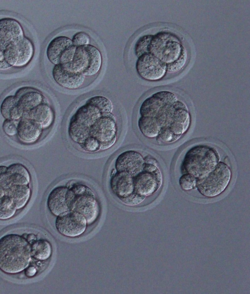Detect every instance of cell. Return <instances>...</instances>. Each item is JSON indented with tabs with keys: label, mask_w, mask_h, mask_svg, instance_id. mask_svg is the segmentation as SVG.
<instances>
[{
	"label": "cell",
	"mask_w": 250,
	"mask_h": 294,
	"mask_svg": "<svg viewBox=\"0 0 250 294\" xmlns=\"http://www.w3.org/2000/svg\"><path fill=\"white\" fill-rule=\"evenodd\" d=\"M138 127L143 136L160 145L174 143L188 130L191 116L187 105L173 92H157L141 105Z\"/></svg>",
	"instance_id": "6da1fadb"
},
{
	"label": "cell",
	"mask_w": 250,
	"mask_h": 294,
	"mask_svg": "<svg viewBox=\"0 0 250 294\" xmlns=\"http://www.w3.org/2000/svg\"><path fill=\"white\" fill-rule=\"evenodd\" d=\"M55 81L60 86L68 89H76L83 84L85 76L74 70L70 63L55 65L52 70Z\"/></svg>",
	"instance_id": "5bb4252c"
},
{
	"label": "cell",
	"mask_w": 250,
	"mask_h": 294,
	"mask_svg": "<svg viewBox=\"0 0 250 294\" xmlns=\"http://www.w3.org/2000/svg\"><path fill=\"white\" fill-rule=\"evenodd\" d=\"M220 156L214 147L204 145L193 147L186 153L181 165L183 174H189L196 182L206 177L220 162Z\"/></svg>",
	"instance_id": "3957f363"
},
{
	"label": "cell",
	"mask_w": 250,
	"mask_h": 294,
	"mask_svg": "<svg viewBox=\"0 0 250 294\" xmlns=\"http://www.w3.org/2000/svg\"><path fill=\"white\" fill-rule=\"evenodd\" d=\"M145 159L138 151L129 150L121 153L115 162V169L124 172L133 177L144 170Z\"/></svg>",
	"instance_id": "9a60e30c"
},
{
	"label": "cell",
	"mask_w": 250,
	"mask_h": 294,
	"mask_svg": "<svg viewBox=\"0 0 250 294\" xmlns=\"http://www.w3.org/2000/svg\"><path fill=\"white\" fill-rule=\"evenodd\" d=\"M70 189V210L83 215L87 225L94 223L99 215L100 210L95 193L89 187L81 184H75Z\"/></svg>",
	"instance_id": "277c9868"
},
{
	"label": "cell",
	"mask_w": 250,
	"mask_h": 294,
	"mask_svg": "<svg viewBox=\"0 0 250 294\" xmlns=\"http://www.w3.org/2000/svg\"><path fill=\"white\" fill-rule=\"evenodd\" d=\"M18 122L12 120L5 119L2 125L4 133L10 137L16 136Z\"/></svg>",
	"instance_id": "d6a6232c"
},
{
	"label": "cell",
	"mask_w": 250,
	"mask_h": 294,
	"mask_svg": "<svg viewBox=\"0 0 250 294\" xmlns=\"http://www.w3.org/2000/svg\"><path fill=\"white\" fill-rule=\"evenodd\" d=\"M17 44H10L3 50L5 60L11 67H15L18 60L19 52Z\"/></svg>",
	"instance_id": "83f0119b"
},
{
	"label": "cell",
	"mask_w": 250,
	"mask_h": 294,
	"mask_svg": "<svg viewBox=\"0 0 250 294\" xmlns=\"http://www.w3.org/2000/svg\"><path fill=\"white\" fill-rule=\"evenodd\" d=\"M22 118H29L39 123L43 129L49 128L54 121V113L50 105L43 103L23 115Z\"/></svg>",
	"instance_id": "ffe728a7"
},
{
	"label": "cell",
	"mask_w": 250,
	"mask_h": 294,
	"mask_svg": "<svg viewBox=\"0 0 250 294\" xmlns=\"http://www.w3.org/2000/svg\"><path fill=\"white\" fill-rule=\"evenodd\" d=\"M15 96L17 97L19 105L23 112V116L40 104L45 103V97L43 94L33 89H28L20 94L16 93Z\"/></svg>",
	"instance_id": "44dd1931"
},
{
	"label": "cell",
	"mask_w": 250,
	"mask_h": 294,
	"mask_svg": "<svg viewBox=\"0 0 250 294\" xmlns=\"http://www.w3.org/2000/svg\"><path fill=\"white\" fill-rule=\"evenodd\" d=\"M162 182L160 169L150 171L144 168L142 171L134 177V192L145 197L151 195L160 188Z\"/></svg>",
	"instance_id": "4fadbf2b"
},
{
	"label": "cell",
	"mask_w": 250,
	"mask_h": 294,
	"mask_svg": "<svg viewBox=\"0 0 250 294\" xmlns=\"http://www.w3.org/2000/svg\"><path fill=\"white\" fill-rule=\"evenodd\" d=\"M76 47L72 40L65 36H58L53 39L48 44L46 55L49 61L55 65L71 63Z\"/></svg>",
	"instance_id": "8fae6325"
},
{
	"label": "cell",
	"mask_w": 250,
	"mask_h": 294,
	"mask_svg": "<svg viewBox=\"0 0 250 294\" xmlns=\"http://www.w3.org/2000/svg\"><path fill=\"white\" fill-rule=\"evenodd\" d=\"M24 38L23 30L19 21L10 18L0 19V49L3 50L10 44H17Z\"/></svg>",
	"instance_id": "2e32d148"
},
{
	"label": "cell",
	"mask_w": 250,
	"mask_h": 294,
	"mask_svg": "<svg viewBox=\"0 0 250 294\" xmlns=\"http://www.w3.org/2000/svg\"><path fill=\"white\" fill-rule=\"evenodd\" d=\"M85 151L93 153L101 150V144L96 138L89 136L79 145Z\"/></svg>",
	"instance_id": "4dcf8cb0"
},
{
	"label": "cell",
	"mask_w": 250,
	"mask_h": 294,
	"mask_svg": "<svg viewBox=\"0 0 250 294\" xmlns=\"http://www.w3.org/2000/svg\"><path fill=\"white\" fill-rule=\"evenodd\" d=\"M26 238L27 239L28 241L30 243H31V242L32 243L34 241L37 240L35 234H34V233H32L27 234Z\"/></svg>",
	"instance_id": "74e56055"
},
{
	"label": "cell",
	"mask_w": 250,
	"mask_h": 294,
	"mask_svg": "<svg viewBox=\"0 0 250 294\" xmlns=\"http://www.w3.org/2000/svg\"><path fill=\"white\" fill-rule=\"evenodd\" d=\"M70 189L60 186L54 188L49 192L46 204L50 212L55 216L70 210L69 192Z\"/></svg>",
	"instance_id": "e0dca14e"
},
{
	"label": "cell",
	"mask_w": 250,
	"mask_h": 294,
	"mask_svg": "<svg viewBox=\"0 0 250 294\" xmlns=\"http://www.w3.org/2000/svg\"><path fill=\"white\" fill-rule=\"evenodd\" d=\"M86 102L97 107L102 113H110L113 110V105L110 100L103 96H93Z\"/></svg>",
	"instance_id": "4316f807"
},
{
	"label": "cell",
	"mask_w": 250,
	"mask_h": 294,
	"mask_svg": "<svg viewBox=\"0 0 250 294\" xmlns=\"http://www.w3.org/2000/svg\"><path fill=\"white\" fill-rule=\"evenodd\" d=\"M146 197L138 193L133 192L127 197L120 200L125 205L127 206H136L142 203Z\"/></svg>",
	"instance_id": "836d02e7"
},
{
	"label": "cell",
	"mask_w": 250,
	"mask_h": 294,
	"mask_svg": "<svg viewBox=\"0 0 250 294\" xmlns=\"http://www.w3.org/2000/svg\"><path fill=\"white\" fill-rule=\"evenodd\" d=\"M19 57L15 67H21L26 65L34 55V46L31 41L25 37L18 43Z\"/></svg>",
	"instance_id": "cb8c5ba5"
},
{
	"label": "cell",
	"mask_w": 250,
	"mask_h": 294,
	"mask_svg": "<svg viewBox=\"0 0 250 294\" xmlns=\"http://www.w3.org/2000/svg\"><path fill=\"white\" fill-rule=\"evenodd\" d=\"M87 226L86 218L82 214L68 210L57 216L55 227L62 235L75 238L82 235Z\"/></svg>",
	"instance_id": "30bf717a"
},
{
	"label": "cell",
	"mask_w": 250,
	"mask_h": 294,
	"mask_svg": "<svg viewBox=\"0 0 250 294\" xmlns=\"http://www.w3.org/2000/svg\"><path fill=\"white\" fill-rule=\"evenodd\" d=\"M118 128L114 115L102 113V116L91 126L89 136L98 140L101 150H106L113 147L118 138Z\"/></svg>",
	"instance_id": "9c48e42d"
},
{
	"label": "cell",
	"mask_w": 250,
	"mask_h": 294,
	"mask_svg": "<svg viewBox=\"0 0 250 294\" xmlns=\"http://www.w3.org/2000/svg\"><path fill=\"white\" fill-rule=\"evenodd\" d=\"M0 113L5 119L18 121L22 118L23 112L18 103L17 97L9 95L2 101Z\"/></svg>",
	"instance_id": "7402d4cb"
},
{
	"label": "cell",
	"mask_w": 250,
	"mask_h": 294,
	"mask_svg": "<svg viewBox=\"0 0 250 294\" xmlns=\"http://www.w3.org/2000/svg\"><path fill=\"white\" fill-rule=\"evenodd\" d=\"M5 195L13 200L17 210L22 209L28 204L32 195L30 185H13L5 190Z\"/></svg>",
	"instance_id": "603a6c76"
},
{
	"label": "cell",
	"mask_w": 250,
	"mask_h": 294,
	"mask_svg": "<svg viewBox=\"0 0 250 294\" xmlns=\"http://www.w3.org/2000/svg\"><path fill=\"white\" fill-rule=\"evenodd\" d=\"M43 130L41 126L34 120L22 118L18 122L16 136L21 143L31 145L40 139Z\"/></svg>",
	"instance_id": "ac0fdd59"
},
{
	"label": "cell",
	"mask_w": 250,
	"mask_h": 294,
	"mask_svg": "<svg viewBox=\"0 0 250 294\" xmlns=\"http://www.w3.org/2000/svg\"><path fill=\"white\" fill-rule=\"evenodd\" d=\"M31 246L32 256L38 260L44 261L51 256L52 246L46 240H36L31 243Z\"/></svg>",
	"instance_id": "d4e9b609"
},
{
	"label": "cell",
	"mask_w": 250,
	"mask_h": 294,
	"mask_svg": "<svg viewBox=\"0 0 250 294\" xmlns=\"http://www.w3.org/2000/svg\"><path fill=\"white\" fill-rule=\"evenodd\" d=\"M102 115L97 107L87 102L80 107L69 123L68 131L71 140L79 145L83 143L89 136L91 126Z\"/></svg>",
	"instance_id": "5b68a950"
},
{
	"label": "cell",
	"mask_w": 250,
	"mask_h": 294,
	"mask_svg": "<svg viewBox=\"0 0 250 294\" xmlns=\"http://www.w3.org/2000/svg\"><path fill=\"white\" fill-rule=\"evenodd\" d=\"M231 177V171L229 166L220 161L213 171L204 178L196 182V189L207 197H214L226 189Z\"/></svg>",
	"instance_id": "52a82bcc"
},
{
	"label": "cell",
	"mask_w": 250,
	"mask_h": 294,
	"mask_svg": "<svg viewBox=\"0 0 250 294\" xmlns=\"http://www.w3.org/2000/svg\"><path fill=\"white\" fill-rule=\"evenodd\" d=\"M110 187L112 193L119 199L134 192V177L124 172L111 174Z\"/></svg>",
	"instance_id": "d6986e66"
},
{
	"label": "cell",
	"mask_w": 250,
	"mask_h": 294,
	"mask_svg": "<svg viewBox=\"0 0 250 294\" xmlns=\"http://www.w3.org/2000/svg\"><path fill=\"white\" fill-rule=\"evenodd\" d=\"M153 35H146L140 37L135 45V53L139 58L143 54L148 53L149 46Z\"/></svg>",
	"instance_id": "f1b7e54d"
},
{
	"label": "cell",
	"mask_w": 250,
	"mask_h": 294,
	"mask_svg": "<svg viewBox=\"0 0 250 294\" xmlns=\"http://www.w3.org/2000/svg\"><path fill=\"white\" fill-rule=\"evenodd\" d=\"M17 209L13 200L7 195L0 199V220L12 218L16 213Z\"/></svg>",
	"instance_id": "484cf974"
},
{
	"label": "cell",
	"mask_w": 250,
	"mask_h": 294,
	"mask_svg": "<svg viewBox=\"0 0 250 294\" xmlns=\"http://www.w3.org/2000/svg\"><path fill=\"white\" fill-rule=\"evenodd\" d=\"M136 68L138 74L144 79L155 81L162 79L167 72V65L150 53L139 57Z\"/></svg>",
	"instance_id": "7c38bea8"
},
{
	"label": "cell",
	"mask_w": 250,
	"mask_h": 294,
	"mask_svg": "<svg viewBox=\"0 0 250 294\" xmlns=\"http://www.w3.org/2000/svg\"><path fill=\"white\" fill-rule=\"evenodd\" d=\"M183 46L175 35L168 32H160L153 35L148 53H150L166 65L177 60Z\"/></svg>",
	"instance_id": "8992f818"
},
{
	"label": "cell",
	"mask_w": 250,
	"mask_h": 294,
	"mask_svg": "<svg viewBox=\"0 0 250 294\" xmlns=\"http://www.w3.org/2000/svg\"><path fill=\"white\" fill-rule=\"evenodd\" d=\"M11 67V66L7 63L5 60L3 50L0 49V69H7Z\"/></svg>",
	"instance_id": "d590c367"
},
{
	"label": "cell",
	"mask_w": 250,
	"mask_h": 294,
	"mask_svg": "<svg viewBox=\"0 0 250 294\" xmlns=\"http://www.w3.org/2000/svg\"><path fill=\"white\" fill-rule=\"evenodd\" d=\"M31 243L21 235L9 233L0 238V270L9 274L19 273L32 260Z\"/></svg>",
	"instance_id": "7a4b0ae2"
},
{
	"label": "cell",
	"mask_w": 250,
	"mask_h": 294,
	"mask_svg": "<svg viewBox=\"0 0 250 294\" xmlns=\"http://www.w3.org/2000/svg\"><path fill=\"white\" fill-rule=\"evenodd\" d=\"M75 71L84 76H92L100 70L102 56L95 46L88 44L77 47L72 61L69 63Z\"/></svg>",
	"instance_id": "ba28073f"
},
{
	"label": "cell",
	"mask_w": 250,
	"mask_h": 294,
	"mask_svg": "<svg viewBox=\"0 0 250 294\" xmlns=\"http://www.w3.org/2000/svg\"><path fill=\"white\" fill-rule=\"evenodd\" d=\"M187 59V51L183 46L181 54L179 58L174 62L167 65V71L175 73L180 71L185 65Z\"/></svg>",
	"instance_id": "f546056e"
},
{
	"label": "cell",
	"mask_w": 250,
	"mask_h": 294,
	"mask_svg": "<svg viewBox=\"0 0 250 294\" xmlns=\"http://www.w3.org/2000/svg\"><path fill=\"white\" fill-rule=\"evenodd\" d=\"M71 40L73 45L76 47L88 45L90 42V37L84 32L75 33Z\"/></svg>",
	"instance_id": "e575fe53"
},
{
	"label": "cell",
	"mask_w": 250,
	"mask_h": 294,
	"mask_svg": "<svg viewBox=\"0 0 250 294\" xmlns=\"http://www.w3.org/2000/svg\"><path fill=\"white\" fill-rule=\"evenodd\" d=\"M179 184L181 188L184 190L195 189L196 179L189 174H183L180 178Z\"/></svg>",
	"instance_id": "1f68e13d"
},
{
	"label": "cell",
	"mask_w": 250,
	"mask_h": 294,
	"mask_svg": "<svg viewBox=\"0 0 250 294\" xmlns=\"http://www.w3.org/2000/svg\"><path fill=\"white\" fill-rule=\"evenodd\" d=\"M5 195L4 189L0 186V199Z\"/></svg>",
	"instance_id": "f35d334b"
},
{
	"label": "cell",
	"mask_w": 250,
	"mask_h": 294,
	"mask_svg": "<svg viewBox=\"0 0 250 294\" xmlns=\"http://www.w3.org/2000/svg\"><path fill=\"white\" fill-rule=\"evenodd\" d=\"M25 274L27 277H33L37 273V269L33 266H28L25 269Z\"/></svg>",
	"instance_id": "8d00e7d4"
}]
</instances>
